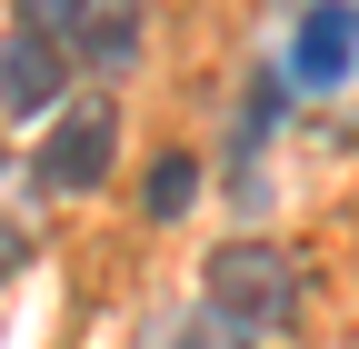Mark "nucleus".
Returning a JSON list of instances; mask_svg holds the SVG:
<instances>
[{
  "label": "nucleus",
  "instance_id": "1",
  "mask_svg": "<svg viewBox=\"0 0 359 349\" xmlns=\"http://www.w3.org/2000/svg\"><path fill=\"white\" fill-rule=\"evenodd\" d=\"M210 310L230 320V329H280L290 320V259L259 249V240H230V249L210 259Z\"/></svg>",
  "mask_w": 359,
  "mask_h": 349
},
{
  "label": "nucleus",
  "instance_id": "2",
  "mask_svg": "<svg viewBox=\"0 0 359 349\" xmlns=\"http://www.w3.org/2000/svg\"><path fill=\"white\" fill-rule=\"evenodd\" d=\"M110 150H120V120L110 110H70L50 130V150H40V190H100Z\"/></svg>",
  "mask_w": 359,
  "mask_h": 349
},
{
  "label": "nucleus",
  "instance_id": "3",
  "mask_svg": "<svg viewBox=\"0 0 359 349\" xmlns=\"http://www.w3.org/2000/svg\"><path fill=\"white\" fill-rule=\"evenodd\" d=\"M349 40H359V11H349V0H320V11L299 20V40H290V70H299V80H339V70L359 60Z\"/></svg>",
  "mask_w": 359,
  "mask_h": 349
},
{
  "label": "nucleus",
  "instance_id": "4",
  "mask_svg": "<svg viewBox=\"0 0 359 349\" xmlns=\"http://www.w3.org/2000/svg\"><path fill=\"white\" fill-rule=\"evenodd\" d=\"M50 90H60V40L20 30V40H11V60H0V100H11V110H40Z\"/></svg>",
  "mask_w": 359,
  "mask_h": 349
},
{
  "label": "nucleus",
  "instance_id": "5",
  "mask_svg": "<svg viewBox=\"0 0 359 349\" xmlns=\"http://www.w3.org/2000/svg\"><path fill=\"white\" fill-rule=\"evenodd\" d=\"M190 190H200L190 160H160V170H150V210H160V220H180V210H190Z\"/></svg>",
  "mask_w": 359,
  "mask_h": 349
},
{
  "label": "nucleus",
  "instance_id": "6",
  "mask_svg": "<svg viewBox=\"0 0 359 349\" xmlns=\"http://www.w3.org/2000/svg\"><path fill=\"white\" fill-rule=\"evenodd\" d=\"M130 30H140L130 11H90V40H80V50L90 60H130Z\"/></svg>",
  "mask_w": 359,
  "mask_h": 349
},
{
  "label": "nucleus",
  "instance_id": "7",
  "mask_svg": "<svg viewBox=\"0 0 359 349\" xmlns=\"http://www.w3.org/2000/svg\"><path fill=\"white\" fill-rule=\"evenodd\" d=\"M20 20H30V30H40V40H60V30H70V20H80V0H20Z\"/></svg>",
  "mask_w": 359,
  "mask_h": 349
}]
</instances>
